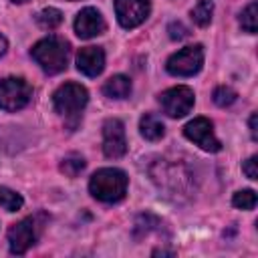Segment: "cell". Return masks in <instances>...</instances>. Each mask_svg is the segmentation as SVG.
<instances>
[{"label":"cell","mask_w":258,"mask_h":258,"mask_svg":"<svg viewBox=\"0 0 258 258\" xmlns=\"http://www.w3.org/2000/svg\"><path fill=\"white\" fill-rule=\"evenodd\" d=\"M127 175L125 171L117 167H103L95 171L89 179V191L95 200L105 202V204H115L125 198L127 194Z\"/></svg>","instance_id":"obj_1"},{"label":"cell","mask_w":258,"mask_h":258,"mask_svg":"<svg viewBox=\"0 0 258 258\" xmlns=\"http://www.w3.org/2000/svg\"><path fill=\"white\" fill-rule=\"evenodd\" d=\"M69 42L60 36H46V38H40L30 54L34 58V62L46 73V75H56V73H62L67 69V62H69Z\"/></svg>","instance_id":"obj_2"},{"label":"cell","mask_w":258,"mask_h":258,"mask_svg":"<svg viewBox=\"0 0 258 258\" xmlns=\"http://www.w3.org/2000/svg\"><path fill=\"white\" fill-rule=\"evenodd\" d=\"M87 101H89V93L79 83H64L52 95V103H54L56 113L62 115L67 121H71L73 127L77 125Z\"/></svg>","instance_id":"obj_3"},{"label":"cell","mask_w":258,"mask_h":258,"mask_svg":"<svg viewBox=\"0 0 258 258\" xmlns=\"http://www.w3.org/2000/svg\"><path fill=\"white\" fill-rule=\"evenodd\" d=\"M202 64H204V46L191 44V46H185L173 52L167 58L165 69L173 77H194L196 73H200Z\"/></svg>","instance_id":"obj_4"},{"label":"cell","mask_w":258,"mask_h":258,"mask_svg":"<svg viewBox=\"0 0 258 258\" xmlns=\"http://www.w3.org/2000/svg\"><path fill=\"white\" fill-rule=\"evenodd\" d=\"M32 99V87L20 77L0 79V109L18 111L26 107Z\"/></svg>","instance_id":"obj_5"},{"label":"cell","mask_w":258,"mask_h":258,"mask_svg":"<svg viewBox=\"0 0 258 258\" xmlns=\"http://www.w3.org/2000/svg\"><path fill=\"white\" fill-rule=\"evenodd\" d=\"M40 230H42V226L38 224V216H28V218L20 220L18 224L10 226V230H8V248H10V252L16 254V256L26 254V250L36 242Z\"/></svg>","instance_id":"obj_6"},{"label":"cell","mask_w":258,"mask_h":258,"mask_svg":"<svg viewBox=\"0 0 258 258\" xmlns=\"http://www.w3.org/2000/svg\"><path fill=\"white\" fill-rule=\"evenodd\" d=\"M194 101H196L194 91L189 87H183V85L171 87V89H167L159 95V105H161L163 113L173 117V119H179V117L187 115L194 107Z\"/></svg>","instance_id":"obj_7"},{"label":"cell","mask_w":258,"mask_h":258,"mask_svg":"<svg viewBox=\"0 0 258 258\" xmlns=\"http://www.w3.org/2000/svg\"><path fill=\"white\" fill-rule=\"evenodd\" d=\"M183 135L194 141L198 147H202L204 151H210V153H216L222 149V143L220 139L214 135V125L210 119L206 117H196L191 119L185 127H183Z\"/></svg>","instance_id":"obj_8"},{"label":"cell","mask_w":258,"mask_h":258,"mask_svg":"<svg viewBox=\"0 0 258 258\" xmlns=\"http://www.w3.org/2000/svg\"><path fill=\"white\" fill-rule=\"evenodd\" d=\"M127 151L125 127L119 119H107L103 125V153L109 159H119Z\"/></svg>","instance_id":"obj_9"},{"label":"cell","mask_w":258,"mask_h":258,"mask_svg":"<svg viewBox=\"0 0 258 258\" xmlns=\"http://www.w3.org/2000/svg\"><path fill=\"white\" fill-rule=\"evenodd\" d=\"M149 0H115V14L123 28H135L149 16Z\"/></svg>","instance_id":"obj_10"},{"label":"cell","mask_w":258,"mask_h":258,"mask_svg":"<svg viewBox=\"0 0 258 258\" xmlns=\"http://www.w3.org/2000/svg\"><path fill=\"white\" fill-rule=\"evenodd\" d=\"M103 30H105V20H103V16H101V12L97 8L87 6V8H83L77 14V18H75V32H77L79 38L89 40V38L99 36Z\"/></svg>","instance_id":"obj_11"},{"label":"cell","mask_w":258,"mask_h":258,"mask_svg":"<svg viewBox=\"0 0 258 258\" xmlns=\"http://www.w3.org/2000/svg\"><path fill=\"white\" fill-rule=\"evenodd\" d=\"M77 69L87 77H99L105 69V50L101 46H85L77 52Z\"/></svg>","instance_id":"obj_12"},{"label":"cell","mask_w":258,"mask_h":258,"mask_svg":"<svg viewBox=\"0 0 258 258\" xmlns=\"http://www.w3.org/2000/svg\"><path fill=\"white\" fill-rule=\"evenodd\" d=\"M103 93L109 99H127L131 93V81L125 75H113L103 85Z\"/></svg>","instance_id":"obj_13"},{"label":"cell","mask_w":258,"mask_h":258,"mask_svg":"<svg viewBox=\"0 0 258 258\" xmlns=\"http://www.w3.org/2000/svg\"><path fill=\"white\" fill-rule=\"evenodd\" d=\"M139 131L141 135L147 139V141H157L163 137L165 133V127L161 123V119L153 113H145L141 119H139Z\"/></svg>","instance_id":"obj_14"},{"label":"cell","mask_w":258,"mask_h":258,"mask_svg":"<svg viewBox=\"0 0 258 258\" xmlns=\"http://www.w3.org/2000/svg\"><path fill=\"white\" fill-rule=\"evenodd\" d=\"M212 14H214V2L212 0H200L191 8V20L198 26H208L212 22Z\"/></svg>","instance_id":"obj_15"},{"label":"cell","mask_w":258,"mask_h":258,"mask_svg":"<svg viewBox=\"0 0 258 258\" xmlns=\"http://www.w3.org/2000/svg\"><path fill=\"white\" fill-rule=\"evenodd\" d=\"M22 204H24V200L20 194H16L10 187H0V206L6 212H18L22 208Z\"/></svg>","instance_id":"obj_16"},{"label":"cell","mask_w":258,"mask_h":258,"mask_svg":"<svg viewBox=\"0 0 258 258\" xmlns=\"http://www.w3.org/2000/svg\"><path fill=\"white\" fill-rule=\"evenodd\" d=\"M36 22H38L42 28L52 30V28H56V26L62 22V12L56 10V8H44V10H40V12L36 14Z\"/></svg>","instance_id":"obj_17"},{"label":"cell","mask_w":258,"mask_h":258,"mask_svg":"<svg viewBox=\"0 0 258 258\" xmlns=\"http://www.w3.org/2000/svg\"><path fill=\"white\" fill-rule=\"evenodd\" d=\"M85 165H87V161H85L81 155L71 153V155H67V157L62 159V163H60V171H62L64 175H69V177H77V175L85 169Z\"/></svg>","instance_id":"obj_18"},{"label":"cell","mask_w":258,"mask_h":258,"mask_svg":"<svg viewBox=\"0 0 258 258\" xmlns=\"http://www.w3.org/2000/svg\"><path fill=\"white\" fill-rule=\"evenodd\" d=\"M232 204L240 210H254L256 206V191L254 189H240L234 194Z\"/></svg>","instance_id":"obj_19"},{"label":"cell","mask_w":258,"mask_h":258,"mask_svg":"<svg viewBox=\"0 0 258 258\" xmlns=\"http://www.w3.org/2000/svg\"><path fill=\"white\" fill-rule=\"evenodd\" d=\"M256 10H258L256 2H250V4L242 10V14H240V24H242V28H244L246 32H250V34L256 32Z\"/></svg>","instance_id":"obj_20"},{"label":"cell","mask_w":258,"mask_h":258,"mask_svg":"<svg viewBox=\"0 0 258 258\" xmlns=\"http://www.w3.org/2000/svg\"><path fill=\"white\" fill-rule=\"evenodd\" d=\"M236 91L234 89H230V87H218L216 91H214V95H212V99H214V103L218 105V107H230L234 101H236Z\"/></svg>","instance_id":"obj_21"},{"label":"cell","mask_w":258,"mask_h":258,"mask_svg":"<svg viewBox=\"0 0 258 258\" xmlns=\"http://www.w3.org/2000/svg\"><path fill=\"white\" fill-rule=\"evenodd\" d=\"M167 32H169V38H171V40H181V38H185V36L189 34V30H187L181 22H171V24L167 26Z\"/></svg>","instance_id":"obj_22"},{"label":"cell","mask_w":258,"mask_h":258,"mask_svg":"<svg viewBox=\"0 0 258 258\" xmlns=\"http://www.w3.org/2000/svg\"><path fill=\"white\" fill-rule=\"evenodd\" d=\"M256 163H258V157L256 155H252V157H248L246 161H244V165H242V171L250 177V179H258V169H256Z\"/></svg>","instance_id":"obj_23"},{"label":"cell","mask_w":258,"mask_h":258,"mask_svg":"<svg viewBox=\"0 0 258 258\" xmlns=\"http://www.w3.org/2000/svg\"><path fill=\"white\" fill-rule=\"evenodd\" d=\"M256 117H258L256 113H252V115H250V135H252V139H254V141L258 139V131H256Z\"/></svg>","instance_id":"obj_24"},{"label":"cell","mask_w":258,"mask_h":258,"mask_svg":"<svg viewBox=\"0 0 258 258\" xmlns=\"http://www.w3.org/2000/svg\"><path fill=\"white\" fill-rule=\"evenodd\" d=\"M6 48H8V42H6V38L0 34V56L6 52Z\"/></svg>","instance_id":"obj_25"},{"label":"cell","mask_w":258,"mask_h":258,"mask_svg":"<svg viewBox=\"0 0 258 258\" xmlns=\"http://www.w3.org/2000/svg\"><path fill=\"white\" fill-rule=\"evenodd\" d=\"M12 2H16V4H24V2H28V0H12Z\"/></svg>","instance_id":"obj_26"}]
</instances>
